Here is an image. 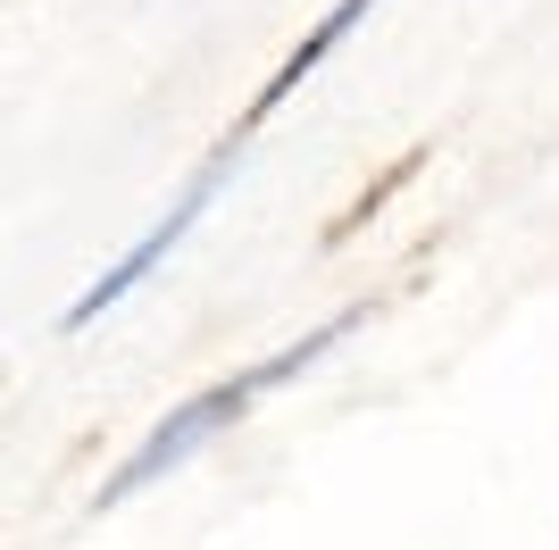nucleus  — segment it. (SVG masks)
Returning a JSON list of instances; mask_svg holds the SVG:
<instances>
[{
  "instance_id": "7ed1b4c3",
  "label": "nucleus",
  "mask_w": 559,
  "mask_h": 550,
  "mask_svg": "<svg viewBox=\"0 0 559 550\" xmlns=\"http://www.w3.org/2000/svg\"><path fill=\"white\" fill-rule=\"evenodd\" d=\"M368 9H376V0H334V9H326V25H318V34H309V43L293 50V59H284L276 75H267V92H259V100H251V125H259V117H267V109H284V92L301 84V75H318V59H326V50L343 43V34H350V25H359V17H368Z\"/></svg>"
},
{
  "instance_id": "f03ea898",
  "label": "nucleus",
  "mask_w": 559,
  "mask_h": 550,
  "mask_svg": "<svg viewBox=\"0 0 559 550\" xmlns=\"http://www.w3.org/2000/svg\"><path fill=\"white\" fill-rule=\"evenodd\" d=\"M226 167H234V151H217V159H210V167H201V176H192V192H185V201L167 208L159 226L142 234L134 251H126V259H117V267H109V275H100V284H93V292H84V300H75V309H68V334H84V325H93V318H100V309H117V300L134 292L142 275H151V267H159V259H167V251H176V242H185V234H192V226H201V208H210V192H217V176H226Z\"/></svg>"
},
{
  "instance_id": "f257e3e1",
  "label": "nucleus",
  "mask_w": 559,
  "mask_h": 550,
  "mask_svg": "<svg viewBox=\"0 0 559 550\" xmlns=\"http://www.w3.org/2000/svg\"><path fill=\"white\" fill-rule=\"evenodd\" d=\"M350 325H359V309H343V318H326V325H318V334H301V343H293V350H276V359H259V367H242V375H234V384H210V392H201V400H185V409L167 417L159 434H151V442H142V451L126 458V467H117L109 483H100V509H117V501H126V492H142V483H159L167 467H185V458L201 451V442H210L217 426H234V417L251 409V392L284 384V375H293V367H309V359H318V350H326V343H343Z\"/></svg>"
}]
</instances>
